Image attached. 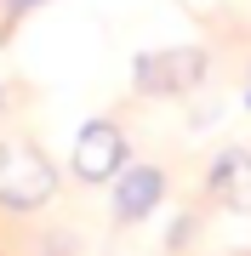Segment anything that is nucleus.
Returning a JSON list of instances; mask_svg holds the SVG:
<instances>
[{
	"label": "nucleus",
	"instance_id": "nucleus-2",
	"mask_svg": "<svg viewBox=\"0 0 251 256\" xmlns=\"http://www.w3.org/2000/svg\"><path fill=\"white\" fill-rule=\"evenodd\" d=\"M205 63L211 57L200 46H160V52H143L131 63V86L143 97H188L205 80Z\"/></svg>",
	"mask_w": 251,
	"mask_h": 256
},
{
	"label": "nucleus",
	"instance_id": "nucleus-6",
	"mask_svg": "<svg viewBox=\"0 0 251 256\" xmlns=\"http://www.w3.org/2000/svg\"><path fill=\"white\" fill-rule=\"evenodd\" d=\"M0 6H6V18H29L35 6H46V0H0Z\"/></svg>",
	"mask_w": 251,
	"mask_h": 256
},
{
	"label": "nucleus",
	"instance_id": "nucleus-5",
	"mask_svg": "<svg viewBox=\"0 0 251 256\" xmlns=\"http://www.w3.org/2000/svg\"><path fill=\"white\" fill-rule=\"evenodd\" d=\"M205 188H211L217 205H228V210H251V154H245V148H223V154L211 160Z\"/></svg>",
	"mask_w": 251,
	"mask_h": 256
},
{
	"label": "nucleus",
	"instance_id": "nucleus-1",
	"mask_svg": "<svg viewBox=\"0 0 251 256\" xmlns=\"http://www.w3.org/2000/svg\"><path fill=\"white\" fill-rule=\"evenodd\" d=\"M52 194H57V165L35 142H23V137L0 142V205L40 210V205H52Z\"/></svg>",
	"mask_w": 251,
	"mask_h": 256
},
{
	"label": "nucleus",
	"instance_id": "nucleus-3",
	"mask_svg": "<svg viewBox=\"0 0 251 256\" xmlns=\"http://www.w3.org/2000/svg\"><path fill=\"white\" fill-rule=\"evenodd\" d=\"M69 171L80 182H114L126 171V131L114 120H86L75 131V148H69Z\"/></svg>",
	"mask_w": 251,
	"mask_h": 256
},
{
	"label": "nucleus",
	"instance_id": "nucleus-8",
	"mask_svg": "<svg viewBox=\"0 0 251 256\" xmlns=\"http://www.w3.org/2000/svg\"><path fill=\"white\" fill-rule=\"evenodd\" d=\"M245 108H251V86H245Z\"/></svg>",
	"mask_w": 251,
	"mask_h": 256
},
{
	"label": "nucleus",
	"instance_id": "nucleus-7",
	"mask_svg": "<svg viewBox=\"0 0 251 256\" xmlns=\"http://www.w3.org/2000/svg\"><path fill=\"white\" fill-rule=\"evenodd\" d=\"M0 114H6V86H0Z\"/></svg>",
	"mask_w": 251,
	"mask_h": 256
},
{
	"label": "nucleus",
	"instance_id": "nucleus-4",
	"mask_svg": "<svg viewBox=\"0 0 251 256\" xmlns=\"http://www.w3.org/2000/svg\"><path fill=\"white\" fill-rule=\"evenodd\" d=\"M160 200H166V171L160 165H126L120 176H114V194H109V210L120 228H131V222H149Z\"/></svg>",
	"mask_w": 251,
	"mask_h": 256
}]
</instances>
